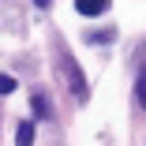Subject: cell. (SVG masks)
I'll use <instances>...</instances> for the list:
<instances>
[{"instance_id":"cell-1","label":"cell","mask_w":146,"mask_h":146,"mask_svg":"<svg viewBox=\"0 0 146 146\" xmlns=\"http://www.w3.org/2000/svg\"><path fill=\"white\" fill-rule=\"evenodd\" d=\"M60 60H64V68H68V79H71V86H75V98L82 101V98H86V79H82V71L75 68V60H71L68 52H60Z\"/></svg>"},{"instance_id":"cell-2","label":"cell","mask_w":146,"mask_h":146,"mask_svg":"<svg viewBox=\"0 0 146 146\" xmlns=\"http://www.w3.org/2000/svg\"><path fill=\"white\" fill-rule=\"evenodd\" d=\"M75 11L79 15H101V11H109V0H75Z\"/></svg>"},{"instance_id":"cell-3","label":"cell","mask_w":146,"mask_h":146,"mask_svg":"<svg viewBox=\"0 0 146 146\" xmlns=\"http://www.w3.org/2000/svg\"><path fill=\"white\" fill-rule=\"evenodd\" d=\"M15 142H19V146H34V124H19Z\"/></svg>"},{"instance_id":"cell-4","label":"cell","mask_w":146,"mask_h":146,"mask_svg":"<svg viewBox=\"0 0 146 146\" xmlns=\"http://www.w3.org/2000/svg\"><path fill=\"white\" fill-rule=\"evenodd\" d=\"M135 98H139V105L146 109V71L139 75V82H135Z\"/></svg>"},{"instance_id":"cell-5","label":"cell","mask_w":146,"mask_h":146,"mask_svg":"<svg viewBox=\"0 0 146 146\" xmlns=\"http://www.w3.org/2000/svg\"><path fill=\"white\" fill-rule=\"evenodd\" d=\"M15 90V79L11 75H0V94H11Z\"/></svg>"},{"instance_id":"cell-6","label":"cell","mask_w":146,"mask_h":146,"mask_svg":"<svg viewBox=\"0 0 146 146\" xmlns=\"http://www.w3.org/2000/svg\"><path fill=\"white\" fill-rule=\"evenodd\" d=\"M38 8H49V0H38Z\"/></svg>"}]
</instances>
